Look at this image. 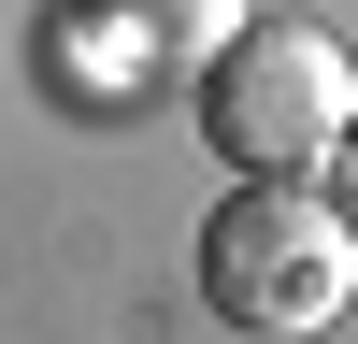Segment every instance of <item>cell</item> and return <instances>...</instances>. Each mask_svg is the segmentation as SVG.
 <instances>
[{
    "mask_svg": "<svg viewBox=\"0 0 358 344\" xmlns=\"http://www.w3.org/2000/svg\"><path fill=\"white\" fill-rule=\"evenodd\" d=\"M187 101H201V143H215L229 172L315 187V172L344 158V129H358V57H344L315 15H244V29L187 72Z\"/></svg>",
    "mask_w": 358,
    "mask_h": 344,
    "instance_id": "6da1fadb",
    "label": "cell"
},
{
    "mask_svg": "<svg viewBox=\"0 0 358 344\" xmlns=\"http://www.w3.org/2000/svg\"><path fill=\"white\" fill-rule=\"evenodd\" d=\"M201 301L229 315V330H330L358 301V229L330 187H229L215 215H201Z\"/></svg>",
    "mask_w": 358,
    "mask_h": 344,
    "instance_id": "7a4b0ae2",
    "label": "cell"
},
{
    "mask_svg": "<svg viewBox=\"0 0 358 344\" xmlns=\"http://www.w3.org/2000/svg\"><path fill=\"white\" fill-rule=\"evenodd\" d=\"M57 86H72V101H143V86H158V57H143L101 0H57Z\"/></svg>",
    "mask_w": 358,
    "mask_h": 344,
    "instance_id": "3957f363",
    "label": "cell"
},
{
    "mask_svg": "<svg viewBox=\"0 0 358 344\" xmlns=\"http://www.w3.org/2000/svg\"><path fill=\"white\" fill-rule=\"evenodd\" d=\"M115 29H129L143 57H158V72H201V57L229 43V29H244V0H101Z\"/></svg>",
    "mask_w": 358,
    "mask_h": 344,
    "instance_id": "277c9868",
    "label": "cell"
},
{
    "mask_svg": "<svg viewBox=\"0 0 358 344\" xmlns=\"http://www.w3.org/2000/svg\"><path fill=\"white\" fill-rule=\"evenodd\" d=\"M330 201H344V229H358V129H344V158H330Z\"/></svg>",
    "mask_w": 358,
    "mask_h": 344,
    "instance_id": "5b68a950",
    "label": "cell"
}]
</instances>
